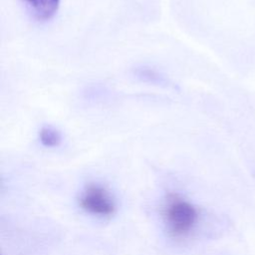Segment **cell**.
<instances>
[{"mask_svg": "<svg viewBox=\"0 0 255 255\" xmlns=\"http://www.w3.org/2000/svg\"><path fill=\"white\" fill-rule=\"evenodd\" d=\"M133 76L141 82L157 85V86H169L168 80L164 75L159 73L157 70L150 67H137L133 70Z\"/></svg>", "mask_w": 255, "mask_h": 255, "instance_id": "cell-4", "label": "cell"}, {"mask_svg": "<svg viewBox=\"0 0 255 255\" xmlns=\"http://www.w3.org/2000/svg\"><path fill=\"white\" fill-rule=\"evenodd\" d=\"M161 217L168 235L182 240L194 230L199 213L196 206L185 197L177 192H168L161 205Z\"/></svg>", "mask_w": 255, "mask_h": 255, "instance_id": "cell-1", "label": "cell"}, {"mask_svg": "<svg viewBox=\"0 0 255 255\" xmlns=\"http://www.w3.org/2000/svg\"><path fill=\"white\" fill-rule=\"evenodd\" d=\"M80 207L89 214L110 217L117 209V204L110 190L100 183H89L79 196Z\"/></svg>", "mask_w": 255, "mask_h": 255, "instance_id": "cell-2", "label": "cell"}, {"mask_svg": "<svg viewBox=\"0 0 255 255\" xmlns=\"http://www.w3.org/2000/svg\"><path fill=\"white\" fill-rule=\"evenodd\" d=\"M39 138L41 143L46 147H56L62 142L61 132L52 127L42 128L39 132Z\"/></svg>", "mask_w": 255, "mask_h": 255, "instance_id": "cell-5", "label": "cell"}, {"mask_svg": "<svg viewBox=\"0 0 255 255\" xmlns=\"http://www.w3.org/2000/svg\"><path fill=\"white\" fill-rule=\"evenodd\" d=\"M33 15L39 20L52 18L60 4V0H23Z\"/></svg>", "mask_w": 255, "mask_h": 255, "instance_id": "cell-3", "label": "cell"}]
</instances>
